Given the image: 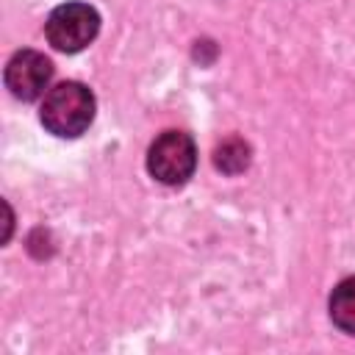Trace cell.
I'll use <instances>...</instances> for the list:
<instances>
[{"mask_svg":"<svg viewBox=\"0 0 355 355\" xmlns=\"http://www.w3.org/2000/svg\"><path fill=\"white\" fill-rule=\"evenodd\" d=\"M214 166L225 175H239L250 166V144L241 139H225L216 150H214Z\"/></svg>","mask_w":355,"mask_h":355,"instance_id":"obj_6","label":"cell"},{"mask_svg":"<svg viewBox=\"0 0 355 355\" xmlns=\"http://www.w3.org/2000/svg\"><path fill=\"white\" fill-rule=\"evenodd\" d=\"M50 78H53V64L39 50H17L8 58L6 72H3L6 89L22 103L39 100L44 89L50 86Z\"/></svg>","mask_w":355,"mask_h":355,"instance_id":"obj_4","label":"cell"},{"mask_svg":"<svg viewBox=\"0 0 355 355\" xmlns=\"http://www.w3.org/2000/svg\"><path fill=\"white\" fill-rule=\"evenodd\" d=\"M147 169L164 186H183L197 169L194 139L183 130H164L147 150Z\"/></svg>","mask_w":355,"mask_h":355,"instance_id":"obj_2","label":"cell"},{"mask_svg":"<svg viewBox=\"0 0 355 355\" xmlns=\"http://www.w3.org/2000/svg\"><path fill=\"white\" fill-rule=\"evenodd\" d=\"M100 31V14L89 3H64L50 11L44 22L47 42L61 53H80L86 44L94 42Z\"/></svg>","mask_w":355,"mask_h":355,"instance_id":"obj_3","label":"cell"},{"mask_svg":"<svg viewBox=\"0 0 355 355\" xmlns=\"http://www.w3.org/2000/svg\"><path fill=\"white\" fill-rule=\"evenodd\" d=\"M94 111H97V100H94L92 89L78 80H64V83L47 89L39 116L50 133H55L61 139H75L92 125Z\"/></svg>","mask_w":355,"mask_h":355,"instance_id":"obj_1","label":"cell"},{"mask_svg":"<svg viewBox=\"0 0 355 355\" xmlns=\"http://www.w3.org/2000/svg\"><path fill=\"white\" fill-rule=\"evenodd\" d=\"M330 319L341 333L355 336V275L344 277L341 283H336L333 294H330Z\"/></svg>","mask_w":355,"mask_h":355,"instance_id":"obj_5","label":"cell"}]
</instances>
